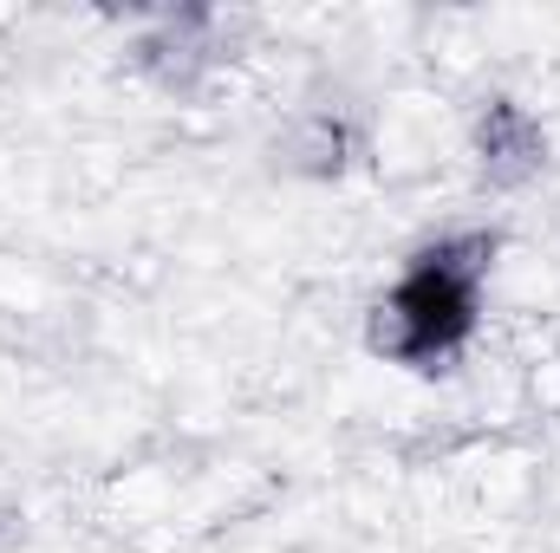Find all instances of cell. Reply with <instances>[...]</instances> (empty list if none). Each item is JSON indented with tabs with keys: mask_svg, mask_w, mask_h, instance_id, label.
<instances>
[{
	"mask_svg": "<svg viewBox=\"0 0 560 553\" xmlns=\"http://www.w3.org/2000/svg\"><path fill=\"white\" fill-rule=\"evenodd\" d=\"M476 150H482V169H489L495 183H515V176H528V169L541 163V131H535L515 105H489V118H482V131H476Z\"/></svg>",
	"mask_w": 560,
	"mask_h": 553,
	"instance_id": "1",
	"label": "cell"
}]
</instances>
